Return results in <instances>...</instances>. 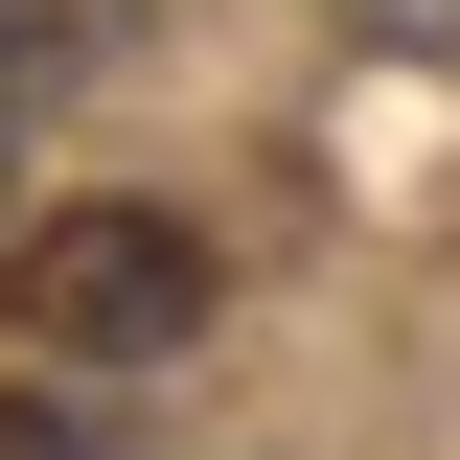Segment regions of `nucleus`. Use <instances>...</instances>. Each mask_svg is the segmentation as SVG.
I'll list each match as a JSON object with an SVG mask.
<instances>
[{
    "label": "nucleus",
    "instance_id": "obj_1",
    "mask_svg": "<svg viewBox=\"0 0 460 460\" xmlns=\"http://www.w3.org/2000/svg\"><path fill=\"white\" fill-rule=\"evenodd\" d=\"M0 299H23L47 368H162V345H208V230L184 208H47L0 253Z\"/></svg>",
    "mask_w": 460,
    "mask_h": 460
},
{
    "label": "nucleus",
    "instance_id": "obj_2",
    "mask_svg": "<svg viewBox=\"0 0 460 460\" xmlns=\"http://www.w3.org/2000/svg\"><path fill=\"white\" fill-rule=\"evenodd\" d=\"M93 47V0H0V69H69Z\"/></svg>",
    "mask_w": 460,
    "mask_h": 460
},
{
    "label": "nucleus",
    "instance_id": "obj_3",
    "mask_svg": "<svg viewBox=\"0 0 460 460\" xmlns=\"http://www.w3.org/2000/svg\"><path fill=\"white\" fill-rule=\"evenodd\" d=\"M368 47H460V0H368Z\"/></svg>",
    "mask_w": 460,
    "mask_h": 460
}]
</instances>
